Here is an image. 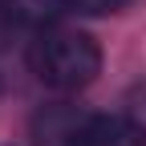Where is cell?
<instances>
[{
  "mask_svg": "<svg viewBox=\"0 0 146 146\" xmlns=\"http://www.w3.org/2000/svg\"><path fill=\"white\" fill-rule=\"evenodd\" d=\"M29 65L33 73L53 89H81L98 77L102 69V53L94 45V36H85L77 29H41L29 49Z\"/></svg>",
  "mask_w": 146,
  "mask_h": 146,
  "instance_id": "1",
  "label": "cell"
},
{
  "mask_svg": "<svg viewBox=\"0 0 146 146\" xmlns=\"http://www.w3.org/2000/svg\"><path fill=\"white\" fill-rule=\"evenodd\" d=\"M73 146H146V130L134 118L118 114H89L85 126L77 130Z\"/></svg>",
  "mask_w": 146,
  "mask_h": 146,
  "instance_id": "2",
  "label": "cell"
},
{
  "mask_svg": "<svg viewBox=\"0 0 146 146\" xmlns=\"http://www.w3.org/2000/svg\"><path fill=\"white\" fill-rule=\"evenodd\" d=\"M85 118L89 114H81L73 106H45L33 118V138H36V146H73Z\"/></svg>",
  "mask_w": 146,
  "mask_h": 146,
  "instance_id": "3",
  "label": "cell"
},
{
  "mask_svg": "<svg viewBox=\"0 0 146 146\" xmlns=\"http://www.w3.org/2000/svg\"><path fill=\"white\" fill-rule=\"evenodd\" d=\"M8 25H25V29H53L61 21V12L69 8V0H0Z\"/></svg>",
  "mask_w": 146,
  "mask_h": 146,
  "instance_id": "4",
  "label": "cell"
},
{
  "mask_svg": "<svg viewBox=\"0 0 146 146\" xmlns=\"http://www.w3.org/2000/svg\"><path fill=\"white\" fill-rule=\"evenodd\" d=\"M126 0H69V8L73 12H89V16H102V12H114L122 8Z\"/></svg>",
  "mask_w": 146,
  "mask_h": 146,
  "instance_id": "5",
  "label": "cell"
},
{
  "mask_svg": "<svg viewBox=\"0 0 146 146\" xmlns=\"http://www.w3.org/2000/svg\"><path fill=\"white\" fill-rule=\"evenodd\" d=\"M4 29H8V16H4V8H0V41H4Z\"/></svg>",
  "mask_w": 146,
  "mask_h": 146,
  "instance_id": "6",
  "label": "cell"
}]
</instances>
